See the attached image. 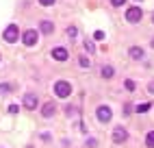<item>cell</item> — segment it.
Listing matches in <instances>:
<instances>
[{
  "label": "cell",
  "mask_w": 154,
  "mask_h": 148,
  "mask_svg": "<svg viewBox=\"0 0 154 148\" xmlns=\"http://www.w3.org/2000/svg\"><path fill=\"white\" fill-rule=\"evenodd\" d=\"M139 2H141V0H139Z\"/></svg>",
  "instance_id": "f1b7e54d"
},
{
  "label": "cell",
  "mask_w": 154,
  "mask_h": 148,
  "mask_svg": "<svg viewBox=\"0 0 154 148\" xmlns=\"http://www.w3.org/2000/svg\"><path fill=\"white\" fill-rule=\"evenodd\" d=\"M124 87H126L128 92H135V81H132V79H126V81H124Z\"/></svg>",
  "instance_id": "9a60e30c"
},
{
  "label": "cell",
  "mask_w": 154,
  "mask_h": 148,
  "mask_svg": "<svg viewBox=\"0 0 154 148\" xmlns=\"http://www.w3.org/2000/svg\"><path fill=\"white\" fill-rule=\"evenodd\" d=\"M2 37H5V39L9 41V44H13V41H17V37H20V31H17V26H15V24H9V26L5 28Z\"/></svg>",
  "instance_id": "3957f363"
},
{
  "label": "cell",
  "mask_w": 154,
  "mask_h": 148,
  "mask_svg": "<svg viewBox=\"0 0 154 148\" xmlns=\"http://www.w3.org/2000/svg\"><path fill=\"white\" fill-rule=\"evenodd\" d=\"M150 107H152L150 102H139L137 107H135V111H137V113H146V111H150Z\"/></svg>",
  "instance_id": "4fadbf2b"
},
{
  "label": "cell",
  "mask_w": 154,
  "mask_h": 148,
  "mask_svg": "<svg viewBox=\"0 0 154 148\" xmlns=\"http://www.w3.org/2000/svg\"><path fill=\"white\" fill-rule=\"evenodd\" d=\"M146 146H148V148H154V131H150V133L146 135Z\"/></svg>",
  "instance_id": "5bb4252c"
},
{
  "label": "cell",
  "mask_w": 154,
  "mask_h": 148,
  "mask_svg": "<svg viewBox=\"0 0 154 148\" xmlns=\"http://www.w3.org/2000/svg\"><path fill=\"white\" fill-rule=\"evenodd\" d=\"M94 39L102 41V39H104V31H96V33H94Z\"/></svg>",
  "instance_id": "ffe728a7"
},
{
  "label": "cell",
  "mask_w": 154,
  "mask_h": 148,
  "mask_svg": "<svg viewBox=\"0 0 154 148\" xmlns=\"http://www.w3.org/2000/svg\"><path fill=\"white\" fill-rule=\"evenodd\" d=\"M57 0H39V5H44V7H50V5H54Z\"/></svg>",
  "instance_id": "44dd1931"
},
{
  "label": "cell",
  "mask_w": 154,
  "mask_h": 148,
  "mask_svg": "<svg viewBox=\"0 0 154 148\" xmlns=\"http://www.w3.org/2000/svg\"><path fill=\"white\" fill-rule=\"evenodd\" d=\"M141 9L139 7H130L128 9V11H126V20H128V22L130 24H137V22H141Z\"/></svg>",
  "instance_id": "5b68a950"
},
{
  "label": "cell",
  "mask_w": 154,
  "mask_h": 148,
  "mask_svg": "<svg viewBox=\"0 0 154 148\" xmlns=\"http://www.w3.org/2000/svg\"><path fill=\"white\" fill-rule=\"evenodd\" d=\"M76 35H78V31H76V26H67V37H69V39H74Z\"/></svg>",
  "instance_id": "e0dca14e"
},
{
  "label": "cell",
  "mask_w": 154,
  "mask_h": 148,
  "mask_svg": "<svg viewBox=\"0 0 154 148\" xmlns=\"http://www.w3.org/2000/svg\"><path fill=\"white\" fill-rule=\"evenodd\" d=\"M128 55H130V59H135V61H141L146 52H143V48H141V46H130Z\"/></svg>",
  "instance_id": "ba28073f"
},
{
  "label": "cell",
  "mask_w": 154,
  "mask_h": 148,
  "mask_svg": "<svg viewBox=\"0 0 154 148\" xmlns=\"http://www.w3.org/2000/svg\"><path fill=\"white\" fill-rule=\"evenodd\" d=\"M152 48H154V37H152Z\"/></svg>",
  "instance_id": "4316f807"
},
{
  "label": "cell",
  "mask_w": 154,
  "mask_h": 148,
  "mask_svg": "<svg viewBox=\"0 0 154 148\" xmlns=\"http://www.w3.org/2000/svg\"><path fill=\"white\" fill-rule=\"evenodd\" d=\"M85 144H87V148H96V140H87Z\"/></svg>",
  "instance_id": "603a6c76"
},
{
  "label": "cell",
  "mask_w": 154,
  "mask_h": 148,
  "mask_svg": "<svg viewBox=\"0 0 154 148\" xmlns=\"http://www.w3.org/2000/svg\"><path fill=\"white\" fill-rule=\"evenodd\" d=\"M111 2H113V7H122V5H124V0H111Z\"/></svg>",
  "instance_id": "d4e9b609"
},
{
  "label": "cell",
  "mask_w": 154,
  "mask_h": 148,
  "mask_svg": "<svg viewBox=\"0 0 154 148\" xmlns=\"http://www.w3.org/2000/svg\"><path fill=\"white\" fill-rule=\"evenodd\" d=\"M132 113V105H126V107H124V115H130Z\"/></svg>",
  "instance_id": "7402d4cb"
},
{
  "label": "cell",
  "mask_w": 154,
  "mask_h": 148,
  "mask_svg": "<svg viewBox=\"0 0 154 148\" xmlns=\"http://www.w3.org/2000/svg\"><path fill=\"white\" fill-rule=\"evenodd\" d=\"M37 96H35V94H26V96H24V107L26 109H35L37 107Z\"/></svg>",
  "instance_id": "30bf717a"
},
{
  "label": "cell",
  "mask_w": 154,
  "mask_h": 148,
  "mask_svg": "<svg viewBox=\"0 0 154 148\" xmlns=\"http://www.w3.org/2000/svg\"><path fill=\"white\" fill-rule=\"evenodd\" d=\"M11 92V85H7V83H0V96H2V94H9Z\"/></svg>",
  "instance_id": "ac0fdd59"
},
{
  "label": "cell",
  "mask_w": 154,
  "mask_h": 148,
  "mask_svg": "<svg viewBox=\"0 0 154 148\" xmlns=\"http://www.w3.org/2000/svg\"><path fill=\"white\" fill-rule=\"evenodd\" d=\"M54 113H57V105L54 102H46L42 107V115H44V118H52Z\"/></svg>",
  "instance_id": "52a82bcc"
},
{
  "label": "cell",
  "mask_w": 154,
  "mask_h": 148,
  "mask_svg": "<svg viewBox=\"0 0 154 148\" xmlns=\"http://www.w3.org/2000/svg\"><path fill=\"white\" fill-rule=\"evenodd\" d=\"M39 28H42V33H54V24L50 22V20H44Z\"/></svg>",
  "instance_id": "8fae6325"
},
{
  "label": "cell",
  "mask_w": 154,
  "mask_h": 148,
  "mask_svg": "<svg viewBox=\"0 0 154 148\" xmlns=\"http://www.w3.org/2000/svg\"><path fill=\"white\" fill-rule=\"evenodd\" d=\"M78 63H80V68H89V59H87V57H80Z\"/></svg>",
  "instance_id": "d6986e66"
},
{
  "label": "cell",
  "mask_w": 154,
  "mask_h": 148,
  "mask_svg": "<svg viewBox=\"0 0 154 148\" xmlns=\"http://www.w3.org/2000/svg\"><path fill=\"white\" fill-rule=\"evenodd\" d=\"M22 41H24V46H35V44H37V31H33V28L24 31Z\"/></svg>",
  "instance_id": "8992f818"
},
{
  "label": "cell",
  "mask_w": 154,
  "mask_h": 148,
  "mask_svg": "<svg viewBox=\"0 0 154 148\" xmlns=\"http://www.w3.org/2000/svg\"><path fill=\"white\" fill-rule=\"evenodd\" d=\"M17 109H20L17 105H11V107H9V113H17Z\"/></svg>",
  "instance_id": "cb8c5ba5"
},
{
  "label": "cell",
  "mask_w": 154,
  "mask_h": 148,
  "mask_svg": "<svg viewBox=\"0 0 154 148\" xmlns=\"http://www.w3.org/2000/svg\"><path fill=\"white\" fill-rule=\"evenodd\" d=\"M148 92H150V94H154V81H152L150 85H148Z\"/></svg>",
  "instance_id": "484cf974"
},
{
  "label": "cell",
  "mask_w": 154,
  "mask_h": 148,
  "mask_svg": "<svg viewBox=\"0 0 154 148\" xmlns=\"http://www.w3.org/2000/svg\"><path fill=\"white\" fill-rule=\"evenodd\" d=\"M85 48H87V52H96V46H94V41H91L89 37L85 39Z\"/></svg>",
  "instance_id": "2e32d148"
},
{
  "label": "cell",
  "mask_w": 154,
  "mask_h": 148,
  "mask_svg": "<svg viewBox=\"0 0 154 148\" xmlns=\"http://www.w3.org/2000/svg\"><path fill=\"white\" fill-rule=\"evenodd\" d=\"M152 22H154V18H152Z\"/></svg>",
  "instance_id": "83f0119b"
},
{
  "label": "cell",
  "mask_w": 154,
  "mask_h": 148,
  "mask_svg": "<svg viewBox=\"0 0 154 148\" xmlns=\"http://www.w3.org/2000/svg\"><path fill=\"white\" fill-rule=\"evenodd\" d=\"M111 137H113V142H115V144H124V142L128 140V131L124 129V126H115Z\"/></svg>",
  "instance_id": "7a4b0ae2"
},
{
  "label": "cell",
  "mask_w": 154,
  "mask_h": 148,
  "mask_svg": "<svg viewBox=\"0 0 154 148\" xmlns=\"http://www.w3.org/2000/svg\"><path fill=\"white\" fill-rule=\"evenodd\" d=\"M100 74H102V79H111L113 74H115V70H113L111 66H104V68L100 70Z\"/></svg>",
  "instance_id": "7c38bea8"
},
{
  "label": "cell",
  "mask_w": 154,
  "mask_h": 148,
  "mask_svg": "<svg viewBox=\"0 0 154 148\" xmlns=\"http://www.w3.org/2000/svg\"><path fill=\"white\" fill-rule=\"evenodd\" d=\"M96 118H98L100 122H109V120L113 118V111H111V107H106V105H100V107H98V111H96Z\"/></svg>",
  "instance_id": "277c9868"
},
{
  "label": "cell",
  "mask_w": 154,
  "mask_h": 148,
  "mask_svg": "<svg viewBox=\"0 0 154 148\" xmlns=\"http://www.w3.org/2000/svg\"><path fill=\"white\" fill-rule=\"evenodd\" d=\"M67 57H69V52H67L65 48H61V46L52 50V59H57V61H65Z\"/></svg>",
  "instance_id": "9c48e42d"
},
{
  "label": "cell",
  "mask_w": 154,
  "mask_h": 148,
  "mask_svg": "<svg viewBox=\"0 0 154 148\" xmlns=\"http://www.w3.org/2000/svg\"><path fill=\"white\" fill-rule=\"evenodd\" d=\"M54 94H57L59 98H67L69 94H72V85H69L67 81H57L54 83Z\"/></svg>",
  "instance_id": "6da1fadb"
}]
</instances>
